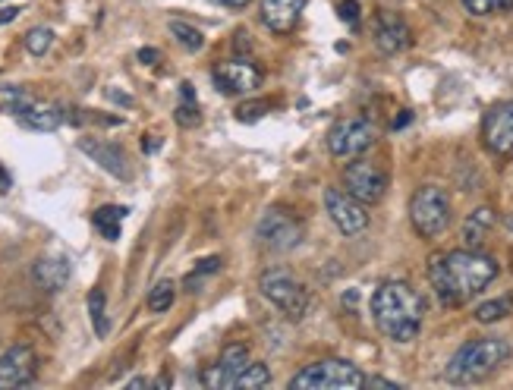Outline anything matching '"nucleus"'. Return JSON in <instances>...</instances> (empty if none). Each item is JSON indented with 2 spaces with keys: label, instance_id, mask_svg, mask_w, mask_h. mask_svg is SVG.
<instances>
[{
  "label": "nucleus",
  "instance_id": "obj_21",
  "mask_svg": "<svg viewBox=\"0 0 513 390\" xmlns=\"http://www.w3.org/2000/svg\"><path fill=\"white\" fill-rule=\"evenodd\" d=\"M126 211L123 205H104V208H98L95 214H92V224H95V230L104 236V240H120V224H123V218H126Z\"/></svg>",
  "mask_w": 513,
  "mask_h": 390
},
{
  "label": "nucleus",
  "instance_id": "obj_36",
  "mask_svg": "<svg viewBox=\"0 0 513 390\" xmlns=\"http://www.w3.org/2000/svg\"><path fill=\"white\" fill-rule=\"evenodd\" d=\"M406 123H410V111H400V117H397V123H394V126L400 129V126H406Z\"/></svg>",
  "mask_w": 513,
  "mask_h": 390
},
{
  "label": "nucleus",
  "instance_id": "obj_1",
  "mask_svg": "<svg viewBox=\"0 0 513 390\" xmlns=\"http://www.w3.org/2000/svg\"><path fill=\"white\" fill-rule=\"evenodd\" d=\"M498 277L495 258H488L479 249H454L435 255L429 265V280L444 306H463L479 296L491 280Z\"/></svg>",
  "mask_w": 513,
  "mask_h": 390
},
{
  "label": "nucleus",
  "instance_id": "obj_23",
  "mask_svg": "<svg viewBox=\"0 0 513 390\" xmlns=\"http://www.w3.org/2000/svg\"><path fill=\"white\" fill-rule=\"evenodd\" d=\"M510 309H513V299H510V296H504V299H491V302H482V306L476 309V321H482V324L501 321V318H507V315H510Z\"/></svg>",
  "mask_w": 513,
  "mask_h": 390
},
{
  "label": "nucleus",
  "instance_id": "obj_31",
  "mask_svg": "<svg viewBox=\"0 0 513 390\" xmlns=\"http://www.w3.org/2000/svg\"><path fill=\"white\" fill-rule=\"evenodd\" d=\"M340 16H344L350 26H359V4L356 0H344V4H340Z\"/></svg>",
  "mask_w": 513,
  "mask_h": 390
},
{
  "label": "nucleus",
  "instance_id": "obj_13",
  "mask_svg": "<svg viewBox=\"0 0 513 390\" xmlns=\"http://www.w3.org/2000/svg\"><path fill=\"white\" fill-rule=\"evenodd\" d=\"M13 114H16L19 123L29 126V129H38V133H51V129H57L63 120H67V114H63L60 104L32 101V98H16Z\"/></svg>",
  "mask_w": 513,
  "mask_h": 390
},
{
  "label": "nucleus",
  "instance_id": "obj_29",
  "mask_svg": "<svg viewBox=\"0 0 513 390\" xmlns=\"http://www.w3.org/2000/svg\"><path fill=\"white\" fill-rule=\"evenodd\" d=\"M463 7L473 13V16H491V13H498L495 0H463Z\"/></svg>",
  "mask_w": 513,
  "mask_h": 390
},
{
  "label": "nucleus",
  "instance_id": "obj_37",
  "mask_svg": "<svg viewBox=\"0 0 513 390\" xmlns=\"http://www.w3.org/2000/svg\"><path fill=\"white\" fill-rule=\"evenodd\" d=\"M498 10H513V0H495Z\"/></svg>",
  "mask_w": 513,
  "mask_h": 390
},
{
  "label": "nucleus",
  "instance_id": "obj_7",
  "mask_svg": "<svg viewBox=\"0 0 513 390\" xmlns=\"http://www.w3.org/2000/svg\"><path fill=\"white\" fill-rule=\"evenodd\" d=\"M262 293L287 318H303L306 309H309V290L299 284V280L290 271H268V274H262Z\"/></svg>",
  "mask_w": 513,
  "mask_h": 390
},
{
  "label": "nucleus",
  "instance_id": "obj_8",
  "mask_svg": "<svg viewBox=\"0 0 513 390\" xmlns=\"http://www.w3.org/2000/svg\"><path fill=\"white\" fill-rule=\"evenodd\" d=\"M378 133L369 120L362 117H347V120H337L328 133V151L334 158H356L362 151H369L375 145Z\"/></svg>",
  "mask_w": 513,
  "mask_h": 390
},
{
  "label": "nucleus",
  "instance_id": "obj_33",
  "mask_svg": "<svg viewBox=\"0 0 513 390\" xmlns=\"http://www.w3.org/2000/svg\"><path fill=\"white\" fill-rule=\"evenodd\" d=\"M19 13H23V10H19V7H4V10H0V26L13 23V19H16Z\"/></svg>",
  "mask_w": 513,
  "mask_h": 390
},
{
  "label": "nucleus",
  "instance_id": "obj_11",
  "mask_svg": "<svg viewBox=\"0 0 513 390\" xmlns=\"http://www.w3.org/2000/svg\"><path fill=\"white\" fill-rule=\"evenodd\" d=\"M482 139L491 155H498V158L513 155V101H501L485 114Z\"/></svg>",
  "mask_w": 513,
  "mask_h": 390
},
{
  "label": "nucleus",
  "instance_id": "obj_12",
  "mask_svg": "<svg viewBox=\"0 0 513 390\" xmlns=\"http://www.w3.org/2000/svg\"><path fill=\"white\" fill-rule=\"evenodd\" d=\"M246 365H249V350H246L243 343H233V346H227V350L221 353L218 365H211L208 372L202 375V384L205 387H218V390L237 387V378L246 372Z\"/></svg>",
  "mask_w": 513,
  "mask_h": 390
},
{
  "label": "nucleus",
  "instance_id": "obj_20",
  "mask_svg": "<svg viewBox=\"0 0 513 390\" xmlns=\"http://www.w3.org/2000/svg\"><path fill=\"white\" fill-rule=\"evenodd\" d=\"M491 227H495V211H491V208H476V211L466 218V227H463V240H466V246H469V249H479V246L488 240Z\"/></svg>",
  "mask_w": 513,
  "mask_h": 390
},
{
  "label": "nucleus",
  "instance_id": "obj_26",
  "mask_svg": "<svg viewBox=\"0 0 513 390\" xmlns=\"http://www.w3.org/2000/svg\"><path fill=\"white\" fill-rule=\"evenodd\" d=\"M268 384H271V372L262 362H249L246 372L237 378V387H268Z\"/></svg>",
  "mask_w": 513,
  "mask_h": 390
},
{
  "label": "nucleus",
  "instance_id": "obj_22",
  "mask_svg": "<svg viewBox=\"0 0 513 390\" xmlns=\"http://www.w3.org/2000/svg\"><path fill=\"white\" fill-rule=\"evenodd\" d=\"M174 296H177L174 284H170V280H161V284H155L152 293H148V312H155V315L167 312L174 306Z\"/></svg>",
  "mask_w": 513,
  "mask_h": 390
},
{
  "label": "nucleus",
  "instance_id": "obj_30",
  "mask_svg": "<svg viewBox=\"0 0 513 390\" xmlns=\"http://www.w3.org/2000/svg\"><path fill=\"white\" fill-rule=\"evenodd\" d=\"M218 268H221V258H202V262H199V268L189 274V280H186V284H192V280H199V277H205V274H215Z\"/></svg>",
  "mask_w": 513,
  "mask_h": 390
},
{
  "label": "nucleus",
  "instance_id": "obj_9",
  "mask_svg": "<svg viewBox=\"0 0 513 390\" xmlns=\"http://www.w3.org/2000/svg\"><path fill=\"white\" fill-rule=\"evenodd\" d=\"M344 189L362 205H378L384 199V192H388V173H384L378 164L353 161L344 170Z\"/></svg>",
  "mask_w": 513,
  "mask_h": 390
},
{
  "label": "nucleus",
  "instance_id": "obj_17",
  "mask_svg": "<svg viewBox=\"0 0 513 390\" xmlns=\"http://www.w3.org/2000/svg\"><path fill=\"white\" fill-rule=\"evenodd\" d=\"M303 10H306V0H262V19L277 35L293 32Z\"/></svg>",
  "mask_w": 513,
  "mask_h": 390
},
{
  "label": "nucleus",
  "instance_id": "obj_27",
  "mask_svg": "<svg viewBox=\"0 0 513 390\" xmlns=\"http://www.w3.org/2000/svg\"><path fill=\"white\" fill-rule=\"evenodd\" d=\"M54 45V32L51 29H32L26 32V51L41 57V54H48V48Z\"/></svg>",
  "mask_w": 513,
  "mask_h": 390
},
{
  "label": "nucleus",
  "instance_id": "obj_28",
  "mask_svg": "<svg viewBox=\"0 0 513 390\" xmlns=\"http://www.w3.org/2000/svg\"><path fill=\"white\" fill-rule=\"evenodd\" d=\"M199 104H196V98H183V104L177 107V123L180 126H199Z\"/></svg>",
  "mask_w": 513,
  "mask_h": 390
},
{
  "label": "nucleus",
  "instance_id": "obj_15",
  "mask_svg": "<svg viewBox=\"0 0 513 390\" xmlns=\"http://www.w3.org/2000/svg\"><path fill=\"white\" fill-rule=\"evenodd\" d=\"M215 82L224 95H246L252 89H259V70L249 60H227L221 67H215Z\"/></svg>",
  "mask_w": 513,
  "mask_h": 390
},
{
  "label": "nucleus",
  "instance_id": "obj_2",
  "mask_svg": "<svg viewBox=\"0 0 513 390\" xmlns=\"http://www.w3.org/2000/svg\"><path fill=\"white\" fill-rule=\"evenodd\" d=\"M372 315L384 337H391L397 343H410L422 331L425 302L403 280H384L372 296Z\"/></svg>",
  "mask_w": 513,
  "mask_h": 390
},
{
  "label": "nucleus",
  "instance_id": "obj_32",
  "mask_svg": "<svg viewBox=\"0 0 513 390\" xmlns=\"http://www.w3.org/2000/svg\"><path fill=\"white\" fill-rule=\"evenodd\" d=\"M259 111H265V104H243L237 111V117L240 120H259Z\"/></svg>",
  "mask_w": 513,
  "mask_h": 390
},
{
  "label": "nucleus",
  "instance_id": "obj_6",
  "mask_svg": "<svg viewBox=\"0 0 513 390\" xmlns=\"http://www.w3.org/2000/svg\"><path fill=\"white\" fill-rule=\"evenodd\" d=\"M259 243L271 252H290L303 243V224H299L287 208H268L255 227Z\"/></svg>",
  "mask_w": 513,
  "mask_h": 390
},
{
  "label": "nucleus",
  "instance_id": "obj_24",
  "mask_svg": "<svg viewBox=\"0 0 513 390\" xmlns=\"http://www.w3.org/2000/svg\"><path fill=\"white\" fill-rule=\"evenodd\" d=\"M170 32H174V38L180 41V45H183L186 51H202V45H205L202 32H199V29H192V26H186V23H180V19H174V23H170Z\"/></svg>",
  "mask_w": 513,
  "mask_h": 390
},
{
  "label": "nucleus",
  "instance_id": "obj_5",
  "mask_svg": "<svg viewBox=\"0 0 513 390\" xmlns=\"http://www.w3.org/2000/svg\"><path fill=\"white\" fill-rule=\"evenodd\" d=\"M410 221H413L416 233L425 236V240L441 236L447 230V224H451V199H447V192L438 186L416 189L410 199Z\"/></svg>",
  "mask_w": 513,
  "mask_h": 390
},
{
  "label": "nucleus",
  "instance_id": "obj_10",
  "mask_svg": "<svg viewBox=\"0 0 513 390\" xmlns=\"http://www.w3.org/2000/svg\"><path fill=\"white\" fill-rule=\"evenodd\" d=\"M325 208L331 214L334 227L344 236H359L362 230L369 227L366 205H362L359 199H353L347 189H328L325 192Z\"/></svg>",
  "mask_w": 513,
  "mask_h": 390
},
{
  "label": "nucleus",
  "instance_id": "obj_14",
  "mask_svg": "<svg viewBox=\"0 0 513 390\" xmlns=\"http://www.w3.org/2000/svg\"><path fill=\"white\" fill-rule=\"evenodd\" d=\"M35 353L29 346H13L4 356H0V390L10 387H26L35 378Z\"/></svg>",
  "mask_w": 513,
  "mask_h": 390
},
{
  "label": "nucleus",
  "instance_id": "obj_16",
  "mask_svg": "<svg viewBox=\"0 0 513 390\" xmlns=\"http://www.w3.org/2000/svg\"><path fill=\"white\" fill-rule=\"evenodd\" d=\"M410 41H413V32L397 13L384 10L375 16V45L381 54H400L410 48Z\"/></svg>",
  "mask_w": 513,
  "mask_h": 390
},
{
  "label": "nucleus",
  "instance_id": "obj_35",
  "mask_svg": "<svg viewBox=\"0 0 513 390\" xmlns=\"http://www.w3.org/2000/svg\"><path fill=\"white\" fill-rule=\"evenodd\" d=\"M139 60H142V63H155V60H158V51L145 48V51H139Z\"/></svg>",
  "mask_w": 513,
  "mask_h": 390
},
{
  "label": "nucleus",
  "instance_id": "obj_4",
  "mask_svg": "<svg viewBox=\"0 0 513 390\" xmlns=\"http://www.w3.org/2000/svg\"><path fill=\"white\" fill-rule=\"evenodd\" d=\"M359 390L366 387V375L344 359H322L306 365L290 378V390Z\"/></svg>",
  "mask_w": 513,
  "mask_h": 390
},
{
  "label": "nucleus",
  "instance_id": "obj_25",
  "mask_svg": "<svg viewBox=\"0 0 513 390\" xmlns=\"http://www.w3.org/2000/svg\"><path fill=\"white\" fill-rule=\"evenodd\" d=\"M89 315H92V324H95V334L98 337H108V315H104V293L101 290H92L89 293Z\"/></svg>",
  "mask_w": 513,
  "mask_h": 390
},
{
  "label": "nucleus",
  "instance_id": "obj_19",
  "mask_svg": "<svg viewBox=\"0 0 513 390\" xmlns=\"http://www.w3.org/2000/svg\"><path fill=\"white\" fill-rule=\"evenodd\" d=\"M79 148L85 151V155H92L104 170L114 173V177L120 180H130V167H126V155L117 148V145H108V142H89V139H82Z\"/></svg>",
  "mask_w": 513,
  "mask_h": 390
},
{
  "label": "nucleus",
  "instance_id": "obj_18",
  "mask_svg": "<svg viewBox=\"0 0 513 390\" xmlns=\"http://www.w3.org/2000/svg\"><path fill=\"white\" fill-rule=\"evenodd\" d=\"M70 274H73V265H70L67 255H45V258H38L35 268H32L35 284L45 293H57V290L67 287Z\"/></svg>",
  "mask_w": 513,
  "mask_h": 390
},
{
  "label": "nucleus",
  "instance_id": "obj_3",
  "mask_svg": "<svg viewBox=\"0 0 513 390\" xmlns=\"http://www.w3.org/2000/svg\"><path fill=\"white\" fill-rule=\"evenodd\" d=\"M510 359V346L501 337H479V340H469L463 343L460 350L451 356L444 368V378L451 384H479L485 378H491L498 368Z\"/></svg>",
  "mask_w": 513,
  "mask_h": 390
},
{
  "label": "nucleus",
  "instance_id": "obj_34",
  "mask_svg": "<svg viewBox=\"0 0 513 390\" xmlns=\"http://www.w3.org/2000/svg\"><path fill=\"white\" fill-rule=\"evenodd\" d=\"M221 4L230 7V10H246V7L252 4V0H221Z\"/></svg>",
  "mask_w": 513,
  "mask_h": 390
}]
</instances>
